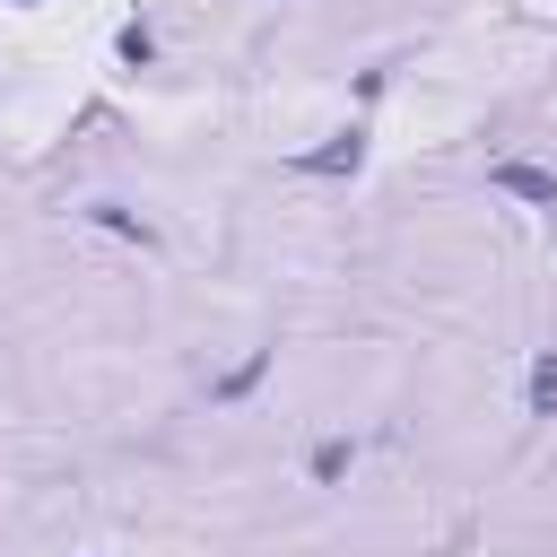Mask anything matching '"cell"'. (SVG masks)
Here are the masks:
<instances>
[{
  "label": "cell",
  "instance_id": "2",
  "mask_svg": "<svg viewBox=\"0 0 557 557\" xmlns=\"http://www.w3.org/2000/svg\"><path fill=\"white\" fill-rule=\"evenodd\" d=\"M496 191H513V200H540V209H557V174H548V165H522V157H505V165H496Z\"/></svg>",
  "mask_w": 557,
  "mask_h": 557
},
{
  "label": "cell",
  "instance_id": "6",
  "mask_svg": "<svg viewBox=\"0 0 557 557\" xmlns=\"http://www.w3.org/2000/svg\"><path fill=\"white\" fill-rule=\"evenodd\" d=\"M113 52H122L131 70H148V61H157V35H148V26H122V35H113Z\"/></svg>",
  "mask_w": 557,
  "mask_h": 557
},
{
  "label": "cell",
  "instance_id": "5",
  "mask_svg": "<svg viewBox=\"0 0 557 557\" xmlns=\"http://www.w3.org/2000/svg\"><path fill=\"white\" fill-rule=\"evenodd\" d=\"M261 374H270V348H252V357H244V366H235V374L218 383V400H244V392H252Z\"/></svg>",
  "mask_w": 557,
  "mask_h": 557
},
{
  "label": "cell",
  "instance_id": "3",
  "mask_svg": "<svg viewBox=\"0 0 557 557\" xmlns=\"http://www.w3.org/2000/svg\"><path fill=\"white\" fill-rule=\"evenodd\" d=\"M522 409H531V418H557V348H540V357H531V383H522Z\"/></svg>",
  "mask_w": 557,
  "mask_h": 557
},
{
  "label": "cell",
  "instance_id": "1",
  "mask_svg": "<svg viewBox=\"0 0 557 557\" xmlns=\"http://www.w3.org/2000/svg\"><path fill=\"white\" fill-rule=\"evenodd\" d=\"M366 165V131H339L331 148H305L296 157V174H357Z\"/></svg>",
  "mask_w": 557,
  "mask_h": 557
},
{
  "label": "cell",
  "instance_id": "4",
  "mask_svg": "<svg viewBox=\"0 0 557 557\" xmlns=\"http://www.w3.org/2000/svg\"><path fill=\"white\" fill-rule=\"evenodd\" d=\"M87 218H96V226H113V235H131V244H157V226H148L139 209H122V200H96Z\"/></svg>",
  "mask_w": 557,
  "mask_h": 557
},
{
  "label": "cell",
  "instance_id": "7",
  "mask_svg": "<svg viewBox=\"0 0 557 557\" xmlns=\"http://www.w3.org/2000/svg\"><path fill=\"white\" fill-rule=\"evenodd\" d=\"M348 461H357V444H339V435H331V444H313V479H322V487H331Z\"/></svg>",
  "mask_w": 557,
  "mask_h": 557
}]
</instances>
